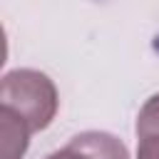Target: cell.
<instances>
[{"label": "cell", "mask_w": 159, "mask_h": 159, "mask_svg": "<svg viewBox=\"0 0 159 159\" xmlns=\"http://www.w3.org/2000/svg\"><path fill=\"white\" fill-rule=\"evenodd\" d=\"M0 107L12 109L30 127V132H42L57 114V87L40 70H10L0 82Z\"/></svg>", "instance_id": "obj_1"}, {"label": "cell", "mask_w": 159, "mask_h": 159, "mask_svg": "<svg viewBox=\"0 0 159 159\" xmlns=\"http://www.w3.org/2000/svg\"><path fill=\"white\" fill-rule=\"evenodd\" d=\"M45 159H129V152L114 134L92 129L75 134L62 149L50 152Z\"/></svg>", "instance_id": "obj_2"}, {"label": "cell", "mask_w": 159, "mask_h": 159, "mask_svg": "<svg viewBox=\"0 0 159 159\" xmlns=\"http://www.w3.org/2000/svg\"><path fill=\"white\" fill-rule=\"evenodd\" d=\"M30 127L7 107H0V159H22L30 144Z\"/></svg>", "instance_id": "obj_3"}, {"label": "cell", "mask_w": 159, "mask_h": 159, "mask_svg": "<svg viewBox=\"0 0 159 159\" xmlns=\"http://www.w3.org/2000/svg\"><path fill=\"white\" fill-rule=\"evenodd\" d=\"M159 134V94L149 97L137 114V137Z\"/></svg>", "instance_id": "obj_4"}, {"label": "cell", "mask_w": 159, "mask_h": 159, "mask_svg": "<svg viewBox=\"0 0 159 159\" xmlns=\"http://www.w3.org/2000/svg\"><path fill=\"white\" fill-rule=\"evenodd\" d=\"M137 159H159V134L137 137Z\"/></svg>", "instance_id": "obj_5"}]
</instances>
